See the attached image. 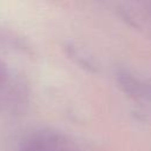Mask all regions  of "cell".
<instances>
[{"label": "cell", "instance_id": "obj_1", "mask_svg": "<svg viewBox=\"0 0 151 151\" xmlns=\"http://www.w3.org/2000/svg\"><path fill=\"white\" fill-rule=\"evenodd\" d=\"M29 103V88L27 83L11 72L0 60V111L20 114L25 112Z\"/></svg>", "mask_w": 151, "mask_h": 151}, {"label": "cell", "instance_id": "obj_2", "mask_svg": "<svg viewBox=\"0 0 151 151\" xmlns=\"http://www.w3.org/2000/svg\"><path fill=\"white\" fill-rule=\"evenodd\" d=\"M70 139L53 130H40L28 134L20 144L19 151H64Z\"/></svg>", "mask_w": 151, "mask_h": 151}, {"label": "cell", "instance_id": "obj_3", "mask_svg": "<svg viewBox=\"0 0 151 151\" xmlns=\"http://www.w3.org/2000/svg\"><path fill=\"white\" fill-rule=\"evenodd\" d=\"M119 88L134 100H151V79L145 80L136 77L129 71L119 70L116 73Z\"/></svg>", "mask_w": 151, "mask_h": 151}, {"label": "cell", "instance_id": "obj_4", "mask_svg": "<svg viewBox=\"0 0 151 151\" xmlns=\"http://www.w3.org/2000/svg\"><path fill=\"white\" fill-rule=\"evenodd\" d=\"M65 51H66L67 57L70 59H72L80 67H83V68H85L87 71H92V72L93 71H97V66L93 63V60L85 52H83L81 50H79L77 46H73V45L68 44V45H66Z\"/></svg>", "mask_w": 151, "mask_h": 151}]
</instances>
